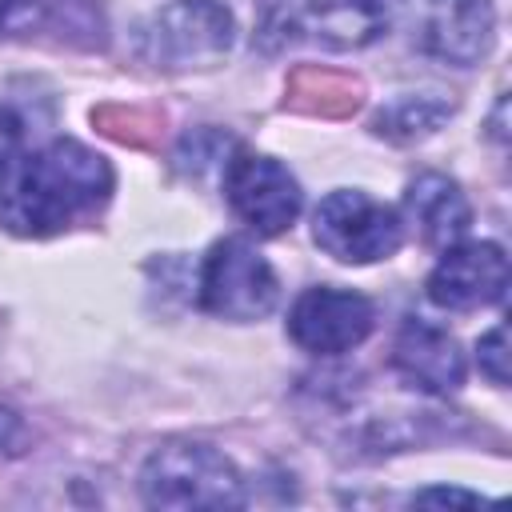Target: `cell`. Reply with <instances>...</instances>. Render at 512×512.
Listing matches in <instances>:
<instances>
[{"label": "cell", "mask_w": 512, "mask_h": 512, "mask_svg": "<svg viewBox=\"0 0 512 512\" xmlns=\"http://www.w3.org/2000/svg\"><path fill=\"white\" fill-rule=\"evenodd\" d=\"M400 0H308L304 24L332 52H356L384 36Z\"/></svg>", "instance_id": "obj_11"}, {"label": "cell", "mask_w": 512, "mask_h": 512, "mask_svg": "<svg viewBox=\"0 0 512 512\" xmlns=\"http://www.w3.org/2000/svg\"><path fill=\"white\" fill-rule=\"evenodd\" d=\"M404 212L408 220L420 228L424 244L432 248H448L456 244L468 224H472V208H468V196L460 192V184L444 172H420L408 192H404Z\"/></svg>", "instance_id": "obj_12"}, {"label": "cell", "mask_w": 512, "mask_h": 512, "mask_svg": "<svg viewBox=\"0 0 512 512\" xmlns=\"http://www.w3.org/2000/svg\"><path fill=\"white\" fill-rule=\"evenodd\" d=\"M196 300L204 312L220 316V320H264L276 300H280V280L272 272V264L248 244V240H216L200 264V280H196Z\"/></svg>", "instance_id": "obj_4"}, {"label": "cell", "mask_w": 512, "mask_h": 512, "mask_svg": "<svg viewBox=\"0 0 512 512\" xmlns=\"http://www.w3.org/2000/svg\"><path fill=\"white\" fill-rule=\"evenodd\" d=\"M140 496L152 508H236L244 504V480L236 464L212 444L172 440L156 448L140 468Z\"/></svg>", "instance_id": "obj_2"}, {"label": "cell", "mask_w": 512, "mask_h": 512, "mask_svg": "<svg viewBox=\"0 0 512 512\" xmlns=\"http://www.w3.org/2000/svg\"><path fill=\"white\" fill-rule=\"evenodd\" d=\"M412 504H488L484 496H476V492H464V488H424V492H416L412 496Z\"/></svg>", "instance_id": "obj_16"}, {"label": "cell", "mask_w": 512, "mask_h": 512, "mask_svg": "<svg viewBox=\"0 0 512 512\" xmlns=\"http://www.w3.org/2000/svg\"><path fill=\"white\" fill-rule=\"evenodd\" d=\"M476 364H480V372L492 380V384H508V336H504V328H492V332H484L480 336V344H476Z\"/></svg>", "instance_id": "obj_14"}, {"label": "cell", "mask_w": 512, "mask_h": 512, "mask_svg": "<svg viewBox=\"0 0 512 512\" xmlns=\"http://www.w3.org/2000/svg\"><path fill=\"white\" fill-rule=\"evenodd\" d=\"M496 12L488 0H424L416 20V44L432 60L468 68L492 52Z\"/></svg>", "instance_id": "obj_9"}, {"label": "cell", "mask_w": 512, "mask_h": 512, "mask_svg": "<svg viewBox=\"0 0 512 512\" xmlns=\"http://www.w3.org/2000/svg\"><path fill=\"white\" fill-rule=\"evenodd\" d=\"M112 196V164L80 140H48L0 164V228L16 236H56L96 216Z\"/></svg>", "instance_id": "obj_1"}, {"label": "cell", "mask_w": 512, "mask_h": 512, "mask_svg": "<svg viewBox=\"0 0 512 512\" xmlns=\"http://www.w3.org/2000/svg\"><path fill=\"white\" fill-rule=\"evenodd\" d=\"M224 200L260 236H280L300 216L304 192L296 176L260 152H236L224 160Z\"/></svg>", "instance_id": "obj_6"}, {"label": "cell", "mask_w": 512, "mask_h": 512, "mask_svg": "<svg viewBox=\"0 0 512 512\" xmlns=\"http://www.w3.org/2000/svg\"><path fill=\"white\" fill-rule=\"evenodd\" d=\"M20 440V420H16V412H8V408H0V448H8V452H16L12 444Z\"/></svg>", "instance_id": "obj_17"}, {"label": "cell", "mask_w": 512, "mask_h": 512, "mask_svg": "<svg viewBox=\"0 0 512 512\" xmlns=\"http://www.w3.org/2000/svg\"><path fill=\"white\" fill-rule=\"evenodd\" d=\"M376 308L368 296L336 284L304 288L288 312V336L312 356H340L368 340Z\"/></svg>", "instance_id": "obj_7"}, {"label": "cell", "mask_w": 512, "mask_h": 512, "mask_svg": "<svg viewBox=\"0 0 512 512\" xmlns=\"http://www.w3.org/2000/svg\"><path fill=\"white\" fill-rule=\"evenodd\" d=\"M232 48V16L216 0H172L140 28V60L164 72L208 68Z\"/></svg>", "instance_id": "obj_3"}, {"label": "cell", "mask_w": 512, "mask_h": 512, "mask_svg": "<svg viewBox=\"0 0 512 512\" xmlns=\"http://www.w3.org/2000/svg\"><path fill=\"white\" fill-rule=\"evenodd\" d=\"M448 116H452V100L448 96H440V92H412V96H400V100L384 104L372 116V132L392 140V144H416V140L432 136Z\"/></svg>", "instance_id": "obj_13"}, {"label": "cell", "mask_w": 512, "mask_h": 512, "mask_svg": "<svg viewBox=\"0 0 512 512\" xmlns=\"http://www.w3.org/2000/svg\"><path fill=\"white\" fill-rule=\"evenodd\" d=\"M508 292V256L500 244H448L428 276V300L448 312H472L500 304Z\"/></svg>", "instance_id": "obj_8"}, {"label": "cell", "mask_w": 512, "mask_h": 512, "mask_svg": "<svg viewBox=\"0 0 512 512\" xmlns=\"http://www.w3.org/2000/svg\"><path fill=\"white\" fill-rule=\"evenodd\" d=\"M312 236L340 264H372L388 260L400 248L404 224L388 204L372 200L368 192L336 188L320 200L312 216Z\"/></svg>", "instance_id": "obj_5"}, {"label": "cell", "mask_w": 512, "mask_h": 512, "mask_svg": "<svg viewBox=\"0 0 512 512\" xmlns=\"http://www.w3.org/2000/svg\"><path fill=\"white\" fill-rule=\"evenodd\" d=\"M20 140H24V116L16 108L0 104V164L20 152Z\"/></svg>", "instance_id": "obj_15"}, {"label": "cell", "mask_w": 512, "mask_h": 512, "mask_svg": "<svg viewBox=\"0 0 512 512\" xmlns=\"http://www.w3.org/2000/svg\"><path fill=\"white\" fill-rule=\"evenodd\" d=\"M392 364L408 384H416V388H424L432 396H448V392H456L464 384V352H460V344L444 328H436V324H428L420 316L400 324L396 344H392Z\"/></svg>", "instance_id": "obj_10"}]
</instances>
